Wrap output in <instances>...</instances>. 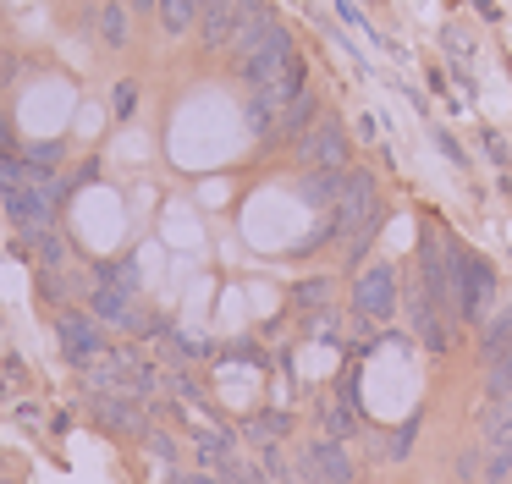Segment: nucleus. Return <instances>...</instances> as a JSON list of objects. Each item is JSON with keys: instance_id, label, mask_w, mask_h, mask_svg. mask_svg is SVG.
<instances>
[{"instance_id": "obj_10", "label": "nucleus", "mask_w": 512, "mask_h": 484, "mask_svg": "<svg viewBox=\"0 0 512 484\" xmlns=\"http://www.w3.org/2000/svg\"><path fill=\"white\" fill-rule=\"evenodd\" d=\"M408 319H413V336H419V347L424 352H435V358H441V352H452V319L457 314H446V308H435L430 297L419 292V286H413V297H408Z\"/></svg>"}, {"instance_id": "obj_21", "label": "nucleus", "mask_w": 512, "mask_h": 484, "mask_svg": "<svg viewBox=\"0 0 512 484\" xmlns=\"http://www.w3.org/2000/svg\"><path fill=\"white\" fill-rule=\"evenodd\" d=\"M331 286L336 281H303L298 292H292V303H298V308H325V303H331Z\"/></svg>"}, {"instance_id": "obj_14", "label": "nucleus", "mask_w": 512, "mask_h": 484, "mask_svg": "<svg viewBox=\"0 0 512 484\" xmlns=\"http://www.w3.org/2000/svg\"><path fill=\"white\" fill-rule=\"evenodd\" d=\"M501 352H512V303L490 308V319L479 325V363H496Z\"/></svg>"}, {"instance_id": "obj_1", "label": "nucleus", "mask_w": 512, "mask_h": 484, "mask_svg": "<svg viewBox=\"0 0 512 484\" xmlns=\"http://www.w3.org/2000/svg\"><path fill=\"white\" fill-rule=\"evenodd\" d=\"M375 215H380V182H375V171H347L342 176V193H336V204H331V215H325V226L303 242V253L325 248V242L358 237V231H364Z\"/></svg>"}, {"instance_id": "obj_27", "label": "nucleus", "mask_w": 512, "mask_h": 484, "mask_svg": "<svg viewBox=\"0 0 512 484\" xmlns=\"http://www.w3.org/2000/svg\"><path fill=\"white\" fill-rule=\"evenodd\" d=\"M160 6V0H133V11H155Z\"/></svg>"}, {"instance_id": "obj_13", "label": "nucleus", "mask_w": 512, "mask_h": 484, "mask_svg": "<svg viewBox=\"0 0 512 484\" xmlns=\"http://www.w3.org/2000/svg\"><path fill=\"white\" fill-rule=\"evenodd\" d=\"M314 121H320V99H314L309 88H303V94L292 99L287 110H281V121H276V143H298L303 132L314 127Z\"/></svg>"}, {"instance_id": "obj_24", "label": "nucleus", "mask_w": 512, "mask_h": 484, "mask_svg": "<svg viewBox=\"0 0 512 484\" xmlns=\"http://www.w3.org/2000/svg\"><path fill=\"white\" fill-rule=\"evenodd\" d=\"M166 484H226V479H221V473H204V468H199V473H182V468H177Z\"/></svg>"}, {"instance_id": "obj_23", "label": "nucleus", "mask_w": 512, "mask_h": 484, "mask_svg": "<svg viewBox=\"0 0 512 484\" xmlns=\"http://www.w3.org/2000/svg\"><path fill=\"white\" fill-rule=\"evenodd\" d=\"M144 446H149V451H155V457H160V462H166V468H171V462H177V440H171V435H166V429H155V424H149V435H144Z\"/></svg>"}, {"instance_id": "obj_15", "label": "nucleus", "mask_w": 512, "mask_h": 484, "mask_svg": "<svg viewBox=\"0 0 512 484\" xmlns=\"http://www.w3.org/2000/svg\"><path fill=\"white\" fill-rule=\"evenodd\" d=\"M199 6H204V0H160V6H155L160 33H166V39H182V33H193V28H199Z\"/></svg>"}, {"instance_id": "obj_12", "label": "nucleus", "mask_w": 512, "mask_h": 484, "mask_svg": "<svg viewBox=\"0 0 512 484\" xmlns=\"http://www.w3.org/2000/svg\"><path fill=\"white\" fill-rule=\"evenodd\" d=\"M276 22H281V17L270 11V0H248V6H243V22H237L232 44H226V50H232V72H237V66H243L248 55L259 50V44H265V33L276 28Z\"/></svg>"}, {"instance_id": "obj_7", "label": "nucleus", "mask_w": 512, "mask_h": 484, "mask_svg": "<svg viewBox=\"0 0 512 484\" xmlns=\"http://www.w3.org/2000/svg\"><path fill=\"white\" fill-rule=\"evenodd\" d=\"M292 149L303 171H347V127L336 116H320Z\"/></svg>"}, {"instance_id": "obj_8", "label": "nucleus", "mask_w": 512, "mask_h": 484, "mask_svg": "<svg viewBox=\"0 0 512 484\" xmlns=\"http://www.w3.org/2000/svg\"><path fill=\"white\" fill-rule=\"evenodd\" d=\"M298 473H303V484H353L358 479V462H353V451H347V440L320 435V440L303 446Z\"/></svg>"}, {"instance_id": "obj_4", "label": "nucleus", "mask_w": 512, "mask_h": 484, "mask_svg": "<svg viewBox=\"0 0 512 484\" xmlns=\"http://www.w3.org/2000/svg\"><path fill=\"white\" fill-rule=\"evenodd\" d=\"M56 347H61V358H67L72 369H89V363L111 347V336H105V325L89 314V308H61L56 314Z\"/></svg>"}, {"instance_id": "obj_3", "label": "nucleus", "mask_w": 512, "mask_h": 484, "mask_svg": "<svg viewBox=\"0 0 512 484\" xmlns=\"http://www.w3.org/2000/svg\"><path fill=\"white\" fill-rule=\"evenodd\" d=\"M89 314L100 319L105 330H127V336H155L160 319L149 314L144 303H138L133 292H122V286H89Z\"/></svg>"}, {"instance_id": "obj_22", "label": "nucleus", "mask_w": 512, "mask_h": 484, "mask_svg": "<svg viewBox=\"0 0 512 484\" xmlns=\"http://www.w3.org/2000/svg\"><path fill=\"white\" fill-rule=\"evenodd\" d=\"M413 435H419V418H408V424H402L397 435L386 440V457H391V462H402V457H408V446H413Z\"/></svg>"}, {"instance_id": "obj_26", "label": "nucleus", "mask_w": 512, "mask_h": 484, "mask_svg": "<svg viewBox=\"0 0 512 484\" xmlns=\"http://www.w3.org/2000/svg\"><path fill=\"white\" fill-rule=\"evenodd\" d=\"M485 149L496 154V160H512V154H507V138H501V132H485Z\"/></svg>"}, {"instance_id": "obj_16", "label": "nucleus", "mask_w": 512, "mask_h": 484, "mask_svg": "<svg viewBox=\"0 0 512 484\" xmlns=\"http://www.w3.org/2000/svg\"><path fill=\"white\" fill-rule=\"evenodd\" d=\"M342 176H347V171H303L298 198H303L309 209H331L336 193H342Z\"/></svg>"}, {"instance_id": "obj_5", "label": "nucleus", "mask_w": 512, "mask_h": 484, "mask_svg": "<svg viewBox=\"0 0 512 484\" xmlns=\"http://www.w3.org/2000/svg\"><path fill=\"white\" fill-rule=\"evenodd\" d=\"M89 413H94V424L116 440H144L149 435V402L133 391H94Z\"/></svg>"}, {"instance_id": "obj_6", "label": "nucleus", "mask_w": 512, "mask_h": 484, "mask_svg": "<svg viewBox=\"0 0 512 484\" xmlns=\"http://www.w3.org/2000/svg\"><path fill=\"white\" fill-rule=\"evenodd\" d=\"M353 308H358L364 319H375V325H391V319H397L402 292H397V270H391L386 259H375V264H364V270H358Z\"/></svg>"}, {"instance_id": "obj_19", "label": "nucleus", "mask_w": 512, "mask_h": 484, "mask_svg": "<svg viewBox=\"0 0 512 484\" xmlns=\"http://www.w3.org/2000/svg\"><path fill=\"white\" fill-rule=\"evenodd\" d=\"M320 429L331 440H353L358 435V402H331V407H325V418H320Z\"/></svg>"}, {"instance_id": "obj_2", "label": "nucleus", "mask_w": 512, "mask_h": 484, "mask_svg": "<svg viewBox=\"0 0 512 484\" xmlns=\"http://www.w3.org/2000/svg\"><path fill=\"white\" fill-rule=\"evenodd\" d=\"M490 308H496V270H490V259L452 242V314L479 330L490 319Z\"/></svg>"}, {"instance_id": "obj_25", "label": "nucleus", "mask_w": 512, "mask_h": 484, "mask_svg": "<svg viewBox=\"0 0 512 484\" xmlns=\"http://www.w3.org/2000/svg\"><path fill=\"white\" fill-rule=\"evenodd\" d=\"M133 105H138V88H133V83H122V88H116V116L127 121V116H133Z\"/></svg>"}, {"instance_id": "obj_9", "label": "nucleus", "mask_w": 512, "mask_h": 484, "mask_svg": "<svg viewBox=\"0 0 512 484\" xmlns=\"http://www.w3.org/2000/svg\"><path fill=\"white\" fill-rule=\"evenodd\" d=\"M298 61V44H292V28L287 22H276V28L265 33V44H259L254 55H248L243 66H237V77H243L248 88H265V83H276L287 66Z\"/></svg>"}, {"instance_id": "obj_20", "label": "nucleus", "mask_w": 512, "mask_h": 484, "mask_svg": "<svg viewBox=\"0 0 512 484\" xmlns=\"http://www.w3.org/2000/svg\"><path fill=\"white\" fill-rule=\"evenodd\" d=\"M100 39L111 44V50H122V44L133 39V28H127V11L116 6V0H105V6H100Z\"/></svg>"}, {"instance_id": "obj_11", "label": "nucleus", "mask_w": 512, "mask_h": 484, "mask_svg": "<svg viewBox=\"0 0 512 484\" xmlns=\"http://www.w3.org/2000/svg\"><path fill=\"white\" fill-rule=\"evenodd\" d=\"M243 6H248V0H204V6H199V28H193L204 50H226V44H232L237 22H243Z\"/></svg>"}, {"instance_id": "obj_18", "label": "nucleus", "mask_w": 512, "mask_h": 484, "mask_svg": "<svg viewBox=\"0 0 512 484\" xmlns=\"http://www.w3.org/2000/svg\"><path fill=\"white\" fill-rule=\"evenodd\" d=\"M210 473H221L226 484H276V479H270V473H265V462H243V457H237V451H232V457H221V462H215Z\"/></svg>"}, {"instance_id": "obj_17", "label": "nucleus", "mask_w": 512, "mask_h": 484, "mask_svg": "<svg viewBox=\"0 0 512 484\" xmlns=\"http://www.w3.org/2000/svg\"><path fill=\"white\" fill-rule=\"evenodd\" d=\"M243 435L254 440V446H276V440H287V435H292V418L281 413V407H270V413L248 418V424H243Z\"/></svg>"}]
</instances>
